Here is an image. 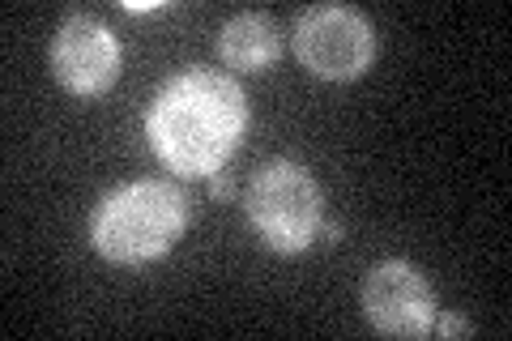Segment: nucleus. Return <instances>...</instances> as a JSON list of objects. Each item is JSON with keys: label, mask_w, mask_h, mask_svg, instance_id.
Wrapping results in <instances>:
<instances>
[{"label": "nucleus", "mask_w": 512, "mask_h": 341, "mask_svg": "<svg viewBox=\"0 0 512 341\" xmlns=\"http://www.w3.org/2000/svg\"><path fill=\"white\" fill-rule=\"evenodd\" d=\"M188 218V197L175 184L137 180L99 201L90 218V243L111 265H150L175 248Z\"/></svg>", "instance_id": "nucleus-2"}, {"label": "nucleus", "mask_w": 512, "mask_h": 341, "mask_svg": "<svg viewBox=\"0 0 512 341\" xmlns=\"http://www.w3.org/2000/svg\"><path fill=\"white\" fill-rule=\"evenodd\" d=\"M325 243H342V222H325Z\"/></svg>", "instance_id": "nucleus-10"}, {"label": "nucleus", "mask_w": 512, "mask_h": 341, "mask_svg": "<svg viewBox=\"0 0 512 341\" xmlns=\"http://www.w3.org/2000/svg\"><path fill=\"white\" fill-rule=\"evenodd\" d=\"M218 52L227 69L261 73L282 56V30L265 13H239L218 30Z\"/></svg>", "instance_id": "nucleus-7"}, {"label": "nucleus", "mask_w": 512, "mask_h": 341, "mask_svg": "<svg viewBox=\"0 0 512 341\" xmlns=\"http://www.w3.org/2000/svg\"><path fill=\"white\" fill-rule=\"evenodd\" d=\"M248 128V99L239 81L218 69H188L171 77L146 116V137L167 171L210 180L231 162Z\"/></svg>", "instance_id": "nucleus-1"}, {"label": "nucleus", "mask_w": 512, "mask_h": 341, "mask_svg": "<svg viewBox=\"0 0 512 341\" xmlns=\"http://www.w3.org/2000/svg\"><path fill=\"white\" fill-rule=\"evenodd\" d=\"M431 333H440V337H470L474 324L466 316H440L436 324H431Z\"/></svg>", "instance_id": "nucleus-8"}, {"label": "nucleus", "mask_w": 512, "mask_h": 341, "mask_svg": "<svg viewBox=\"0 0 512 341\" xmlns=\"http://www.w3.org/2000/svg\"><path fill=\"white\" fill-rule=\"evenodd\" d=\"M248 222L282 256L303 252L325 222V192L299 162H265L248 184Z\"/></svg>", "instance_id": "nucleus-3"}, {"label": "nucleus", "mask_w": 512, "mask_h": 341, "mask_svg": "<svg viewBox=\"0 0 512 341\" xmlns=\"http://www.w3.org/2000/svg\"><path fill=\"white\" fill-rule=\"evenodd\" d=\"M231 192H235V184H231V175H227V171L210 175V197H214V201H231Z\"/></svg>", "instance_id": "nucleus-9"}, {"label": "nucleus", "mask_w": 512, "mask_h": 341, "mask_svg": "<svg viewBox=\"0 0 512 341\" xmlns=\"http://www.w3.org/2000/svg\"><path fill=\"white\" fill-rule=\"evenodd\" d=\"M295 56L312 77L355 81L367 73V64L376 56L372 22L346 5L303 9L295 22Z\"/></svg>", "instance_id": "nucleus-4"}, {"label": "nucleus", "mask_w": 512, "mask_h": 341, "mask_svg": "<svg viewBox=\"0 0 512 341\" xmlns=\"http://www.w3.org/2000/svg\"><path fill=\"white\" fill-rule=\"evenodd\" d=\"M363 312L389 337H427L436 324V290L410 261H380L363 282Z\"/></svg>", "instance_id": "nucleus-5"}, {"label": "nucleus", "mask_w": 512, "mask_h": 341, "mask_svg": "<svg viewBox=\"0 0 512 341\" xmlns=\"http://www.w3.org/2000/svg\"><path fill=\"white\" fill-rule=\"evenodd\" d=\"M52 73L77 99H94L120 77V39L99 18L73 13L52 39Z\"/></svg>", "instance_id": "nucleus-6"}]
</instances>
